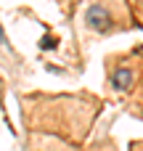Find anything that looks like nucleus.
<instances>
[{"label": "nucleus", "instance_id": "obj_1", "mask_svg": "<svg viewBox=\"0 0 143 151\" xmlns=\"http://www.w3.org/2000/svg\"><path fill=\"white\" fill-rule=\"evenodd\" d=\"M85 24L93 27V29H98V32H106V29H111L114 19H111V13L106 11L103 3H93L88 8V13H85Z\"/></svg>", "mask_w": 143, "mask_h": 151}]
</instances>
